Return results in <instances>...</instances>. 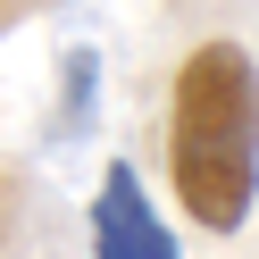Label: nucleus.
I'll return each instance as SVG.
<instances>
[{
    "mask_svg": "<svg viewBox=\"0 0 259 259\" xmlns=\"http://www.w3.org/2000/svg\"><path fill=\"white\" fill-rule=\"evenodd\" d=\"M92 92H101V51H92V42H67V51H59V117H51V142H67V134L92 125Z\"/></svg>",
    "mask_w": 259,
    "mask_h": 259,
    "instance_id": "7ed1b4c3",
    "label": "nucleus"
},
{
    "mask_svg": "<svg viewBox=\"0 0 259 259\" xmlns=\"http://www.w3.org/2000/svg\"><path fill=\"white\" fill-rule=\"evenodd\" d=\"M167 176H176V201L192 226L242 234V218L259 201V59L226 34L176 67Z\"/></svg>",
    "mask_w": 259,
    "mask_h": 259,
    "instance_id": "f257e3e1",
    "label": "nucleus"
},
{
    "mask_svg": "<svg viewBox=\"0 0 259 259\" xmlns=\"http://www.w3.org/2000/svg\"><path fill=\"white\" fill-rule=\"evenodd\" d=\"M92 259H184V242L159 226L151 192H142V176L125 167V159L101 176V192H92Z\"/></svg>",
    "mask_w": 259,
    "mask_h": 259,
    "instance_id": "f03ea898",
    "label": "nucleus"
},
{
    "mask_svg": "<svg viewBox=\"0 0 259 259\" xmlns=\"http://www.w3.org/2000/svg\"><path fill=\"white\" fill-rule=\"evenodd\" d=\"M0 9H42V0H0Z\"/></svg>",
    "mask_w": 259,
    "mask_h": 259,
    "instance_id": "20e7f679",
    "label": "nucleus"
}]
</instances>
